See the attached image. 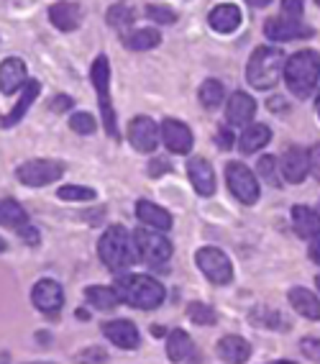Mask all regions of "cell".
Here are the masks:
<instances>
[{"label":"cell","instance_id":"1","mask_svg":"<svg viewBox=\"0 0 320 364\" xmlns=\"http://www.w3.org/2000/svg\"><path fill=\"white\" fill-rule=\"evenodd\" d=\"M98 254H100V259H103V264L116 274L126 272L128 267H133L138 262L133 236L128 234L123 226H111L100 236Z\"/></svg>","mask_w":320,"mask_h":364},{"label":"cell","instance_id":"2","mask_svg":"<svg viewBox=\"0 0 320 364\" xmlns=\"http://www.w3.org/2000/svg\"><path fill=\"white\" fill-rule=\"evenodd\" d=\"M116 290L123 303L138 308V311H154L167 298L162 282L149 274H123V277H118Z\"/></svg>","mask_w":320,"mask_h":364},{"label":"cell","instance_id":"3","mask_svg":"<svg viewBox=\"0 0 320 364\" xmlns=\"http://www.w3.org/2000/svg\"><path fill=\"white\" fill-rule=\"evenodd\" d=\"M320 80V54L318 52H297L285 65V82L294 98H310Z\"/></svg>","mask_w":320,"mask_h":364},{"label":"cell","instance_id":"4","mask_svg":"<svg viewBox=\"0 0 320 364\" xmlns=\"http://www.w3.org/2000/svg\"><path fill=\"white\" fill-rule=\"evenodd\" d=\"M285 54L275 46H259L246 65V80L254 90H269L275 87L280 75L285 72Z\"/></svg>","mask_w":320,"mask_h":364},{"label":"cell","instance_id":"5","mask_svg":"<svg viewBox=\"0 0 320 364\" xmlns=\"http://www.w3.org/2000/svg\"><path fill=\"white\" fill-rule=\"evenodd\" d=\"M90 80L95 85V90H98V103H100V111H103L105 131H108V136L118 139L116 111H113V103H111V65H108V57H98L92 62Z\"/></svg>","mask_w":320,"mask_h":364},{"label":"cell","instance_id":"6","mask_svg":"<svg viewBox=\"0 0 320 364\" xmlns=\"http://www.w3.org/2000/svg\"><path fill=\"white\" fill-rule=\"evenodd\" d=\"M133 244H136L138 259L151 267H162L164 262H170L172 254H175L172 241L167 239V236L157 234L154 228H136V231H133Z\"/></svg>","mask_w":320,"mask_h":364},{"label":"cell","instance_id":"7","mask_svg":"<svg viewBox=\"0 0 320 364\" xmlns=\"http://www.w3.org/2000/svg\"><path fill=\"white\" fill-rule=\"evenodd\" d=\"M65 175V164L59 159H28L16 169V177H18L21 185H28V188H44V185H52L59 177Z\"/></svg>","mask_w":320,"mask_h":364},{"label":"cell","instance_id":"8","mask_svg":"<svg viewBox=\"0 0 320 364\" xmlns=\"http://www.w3.org/2000/svg\"><path fill=\"white\" fill-rule=\"evenodd\" d=\"M195 262H197V267H200V272H203L213 285H228V282L233 280V264H231V259L221 249H216V247L197 249Z\"/></svg>","mask_w":320,"mask_h":364},{"label":"cell","instance_id":"9","mask_svg":"<svg viewBox=\"0 0 320 364\" xmlns=\"http://www.w3.org/2000/svg\"><path fill=\"white\" fill-rule=\"evenodd\" d=\"M226 180H228V190L236 196V200H241L243 205H254L259 200V180L246 164L231 162L226 167Z\"/></svg>","mask_w":320,"mask_h":364},{"label":"cell","instance_id":"10","mask_svg":"<svg viewBox=\"0 0 320 364\" xmlns=\"http://www.w3.org/2000/svg\"><path fill=\"white\" fill-rule=\"evenodd\" d=\"M264 33L272 41H292V39H310L313 28L302 23L300 18H289V16H277L264 23Z\"/></svg>","mask_w":320,"mask_h":364},{"label":"cell","instance_id":"11","mask_svg":"<svg viewBox=\"0 0 320 364\" xmlns=\"http://www.w3.org/2000/svg\"><path fill=\"white\" fill-rule=\"evenodd\" d=\"M31 303L46 316H57L65 303V290L57 280H39L31 290Z\"/></svg>","mask_w":320,"mask_h":364},{"label":"cell","instance_id":"12","mask_svg":"<svg viewBox=\"0 0 320 364\" xmlns=\"http://www.w3.org/2000/svg\"><path fill=\"white\" fill-rule=\"evenodd\" d=\"M100 331H103V336L111 341V344H116L118 349H138V344H141V336H138V328L131 323V321L126 318H116V321H105L103 326H100Z\"/></svg>","mask_w":320,"mask_h":364},{"label":"cell","instance_id":"13","mask_svg":"<svg viewBox=\"0 0 320 364\" xmlns=\"http://www.w3.org/2000/svg\"><path fill=\"white\" fill-rule=\"evenodd\" d=\"M128 141L133 144V149L149 154L159 144V126L149 116H136L128 126Z\"/></svg>","mask_w":320,"mask_h":364},{"label":"cell","instance_id":"14","mask_svg":"<svg viewBox=\"0 0 320 364\" xmlns=\"http://www.w3.org/2000/svg\"><path fill=\"white\" fill-rule=\"evenodd\" d=\"M280 167H282L285 180L300 185L307 177V172H310V151H305L302 146H289V149L282 154Z\"/></svg>","mask_w":320,"mask_h":364},{"label":"cell","instance_id":"15","mask_svg":"<svg viewBox=\"0 0 320 364\" xmlns=\"http://www.w3.org/2000/svg\"><path fill=\"white\" fill-rule=\"evenodd\" d=\"M162 141L164 146L175 154H187L192 149V131L182 124V121H177V118H167L162 124Z\"/></svg>","mask_w":320,"mask_h":364},{"label":"cell","instance_id":"16","mask_svg":"<svg viewBox=\"0 0 320 364\" xmlns=\"http://www.w3.org/2000/svg\"><path fill=\"white\" fill-rule=\"evenodd\" d=\"M187 175L189 182H192V188H195L197 196H213L216 193V172L210 167L208 159L203 156H192L187 162Z\"/></svg>","mask_w":320,"mask_h":364},{"label":"cell","instance_id":"17","mask_svg":"<svg viewBox=\"0 0 320 364\" xmlns=\"http://www.w3.org/2000/svg\"><path fill=\"white\" fill-rule=\"evenodd\" d=\"M256 113V100L243 90H236L226 105V118L231 126H248Z\"/></svg>","mask_w":320,"mask_h":364},{"label":"cell","instance_id":"18","mask_svg":"<svg viewBox=\"0 0 320 364\" xmlns=\"http://www.w3.org/2000/svg\"><path fill=\"white\" fill-rule=\"evenodd\" d=\"M49 21L59 31H75L82 23V8L77 3H67V0H59L49 8Z\"/></svg>","mask_w":320,"mask_h":364},{"label":"cell","instance_id":"19","mask_svg":"<svg viewBox=\"0 0 320 364\" xmlns=\"http://www.w3.org/2000/svg\"><path fill=\"white\" fill-rule=\"evenodd\" d=\"M26 65L18 57H11L0 65V90L6 95H13L18 87H26Z\"/></svg>","mask_w":320,"mask_h":364},{"label":"cell","instance_id":"20","mask_svg":"<svg viewBox=\"0 0 320 364\" xmlns=\"http://www.w3.org/2000/svg\"><path fill=\"white\" fill-rule=\"evenodd\" d=\"M216 351L226 364H243L251 357V344L243 336H223Z\"/></svg>","mask_w":320,"mask_h":364},{"label":"cell","instance_id":"21","mask_svg":"<svg viewBox=\"0 0 320 364\" xmlns=\"http://www.w3.org/2000/svg\"><path fill=\"white\" fill-rule=\"evenodd\" d=\"M136 215H138V221H144L146 226L154 228V231H170L172 228L170 210H164L162 205H157V203H151V200H138Z\"/></svg>","mask_w":320,"mask_h":364},{"label":"cell","instance_id":"22","mask_svg":"<svg viewBox=\"0 0 320 364\" xmlns=\"http://www.w3.org/2000/svg\"><path fill=\"white\" fill-rule=\"evenodd\" d=\"M208 21L216 31L231 33L241 26V11H238V6H233V3H221V6H216L210 11Z\"/></svg>","mask_w":320,"mask_h":364},{"label":"cell","instance_id":"23","mask_svg":"<svg viewBox=\"0 0 320 364\" xmlns=\"http://www.w3.org/2000/svg\"><path fill=\"white\" fill-rule=\"evenodd\" d=\"M292 226L302 239H318L320 236V213H315L307 205H294L292 208Z\"/></svg>","mask_w":320,"mask_h":364},{"label":"cell","instance_id":"24","mask_svg":"<svg viewBox=\"0 0 320 364\" xmlns=\"http://www.w3.org/2000/svg\"><path fill=\"white\" fill-rule=\"evenodd\" d=\"M39 92H41V85L36 82V80H28L26 82V87H23V95L18 98V103L13 105V111L8 113L3 121H0V126L3 129H11V126H16L21 121V118L26 116V111L33 105V100L39 98Z\"/></svg>","mask_w":320,"mask_h":364},{"label":"cell","instance_id":"25","mask_svg":"<svg viewBox=\"0 0 320 364\" xmlns=\"http://www.w3.org/2000/svg\"><path fill=\"white\" fill-rule=\"evenodd\" d=\"M269 139H272V131H269V126L264 124H251L243 129L241 139H238V149L243 151V154H254V151L264 149L269 144Z\"/></svg>","mask_w":320,"mask_h":364},{"label":"cell","instance_id":"26","mask_svg":"<svg viewBox=\"0 0 320 364\" xmlns=\"http://www.w3.org/2000/svg\"><path fill=\"white\" fill-rule=\"evenodd\" d=\"M289 303H292V308L300 316H305V318L310 321H320V300L315 298L310 290H305V287H292L289 290Z\"/></svg>","mask_w":320,"mask_h":364},{"label":"cell","instance_id":"27","mask_svg":"<svg viewBox=\"0 0 320 364\" xmlns=\"http://www.w3.org/2000/svg\"><path fill=\"white\" fill-rule=\"evenodd\" d=\"M85 298H87V303H90L92 308H98V311H113V308H118L123 303L116 287H103V285L87 287Z\"/></svg>","mask_w":320,"mask_h":364},{"label":"cell","instance_id":"28","mask_svg":"<svg viewBox=\"0 0 320 364\" xmlns=\"http://www.w3.org/2000/svg\"><path fill=\"white\" fill-rule=\"evenodd\" d=\"M0 223L18 231V228L28 226V215H26V210H23V205H21L18 200H13V198H6V200H0Z\"/></svg>","mask_w":320,"mask_h":364},{"label":"cell","instance_id":"29","mask_svg":"<svg viewBox=\"0 0 320 364\" xmlns=\"http://www.w3.org/2000/svg\"><path fill=\"white\" fill-rule=\"evenodd\" d=\"M159 44H162V33L154 31V28H138V31L123 36V46L133 49V52H149Z\"/></svg>","mask_w":320,"mask_h":364},{"label":"cell","instance_id":"30","mask_svg":"<svg viewBox=\"0 0 320 364\" xmlns=\"http://www.w3.org/2000/svg\"><path fill=\"white\" fill-rule=\"evenodd\" d=\"M192 349H195V344H192V338H189L182 328H175V331L170 333V338H167V357L175 364L184 362V359L192 354Z\"/></svg>","mask_w":320,"mask_h":364},{"label":"cell","instance_id":"31","mask_svg":"<svg viewBox=\"0 0 320 364\" xmlns=\"http://www.w3.org/2000/svg\"><path fill=\"white\" fill-rule=\"evenodd\" d=\"M197 98H200V103L205 105V108H218V105L223 103V98H226V90H223V85L218 82V80H205L203 85H200V92H197Z\"/></svg>","mask_w":320,"mask_h":364},{"label":"cell","instance_id":"32","mask_svg":"<svg viewBox=\"0 0 320 364\" xmlns=\"http://www.w3.org/2000/svg\"><path fill=\"white\" fill-rule=\"evenodd\" d=\"M187 316L192 323L197 326H216L218 323V313L208 306V303H189L187 306Z\"/></svg>","mask_w":320,"mask_h":364},{"label":"cell","instance_id":"33","mask_svg":"<svg viewBox=\"0 0 320 364\" xmlns=\"http://www.w3.org/2000/svg\"><path fill=\"white\" fill-rule=\"evenodd\" d=\"M133 6H128V3H118V6H113L111 11H108V23H111L113 28H118V31H123L126 26H131L133 23Z\"/></svg>","mask_w":320,"mask_h":364},{"label":"cell","instance_id":"34","mask_svg":"<svg viewBox=\"0 0 320 364\" xmlns=\"http://www.w3.org/2000/svg\"><path fill=\"white\" fill-rule=\"evenodd\" d=\"M251 321H254V326H264V328H282V331H287V318L282 316V313H275V311H264V308H259V311L251 313Z\"/></svg>","mask_w":320,"mask_h":364},{"label":"cell","instance_id":"35","mask_svg":"<svg viewBox=\"0 0 320 364\" xmlns=\"http://www.w3.org/2000/svg\"><path fill=\"white\" fill-rule=\"evenodd\" d=\"M256 172H259V177L262 180H267L272 188H280V172H277V156H262L259 159V164H256Z\"/></svg>","mask_w":320,"mask_h":364},{"label":"cell","instance_id":"36","mask_svg":"<svg viewBox=\"0 0 320 364\" xmlns=\"http://www.w3.org/2000/svg\"><path fill=\"white\" fill-rule=\"evenodd\" d=\"M95 190L92 188H79V185H65L59 188V198L62 200H72V203H85V200H95Z\"/></svg>","mask_w":320,"mask_h":364},{"label":"cell","instance_id":"37","mask_svg":"<svg viewBox=\"0 0 320 364\" xmlns=\"http://www.w3.org/2000/svg\"><path fill=\"white\" fill-rule=\"evenodd\" d=\"M70 129L75 131V134H92L95 131V118L90 116V113H75L72 118H70Z\"/></svg>","mask_w":320,"mask_h":364},{"label":"cell","instance_id":"38","mask_svg":"<svg viewBox=\"0 0 320 364\" xmlns=\"http://www.w3.org/2000/svg\"><path fill=\"white\" fill-rule=\"evenodd\" d=\"M146 16L157 23H175L177 21V14L167 6H146Z\"/></svg>","mask_w":320,"mask_h":364},{"label":"cell","instance_id":"39","mask_svg":"<svg viewBox=\"0 0 320 364\" xmlns=\"http://www.w3.org/2000/svg\"><path fill=\"white\" fill-rule=\"evenodd\" d=\"M105 359H108V354L103 349H98V346H90L87 351L77 354V364H103Z\"/></svg>","mask_w":320,"mask_h":364},{"label":"cell","instance_id":"40","mask_svg":"<svg viewBox=\"0 0 320 364\" xmlns=\"http://www.w3.org/2000/svg\"><path fill=\"white\" fill-rule=\"evenodd\" d=\"M300 349L307 359H313V362H320V338L315 336H305L300 341Z\"/></svg>","mask_w":320,"mask_h":364},{"label":"cell","instance_id":"41","mask_svg":"<svg viewBox=\"0 0 320 364\" xmlns=\"http://www.w3.org/2000/svg\"><path fill=\"white\" fill-rule=\"evenodd\" d=\"M282 11H285L289 18H300L302 16V0H282Z\"/></svg>","mask_w":320,"mask_h":364},{"label":"cell","instance_id":"42","mask_svg":"<svg viewBox=\"0 0 320 364\" xmlns=\"http://www.w3.org/2000/svg\"><path fill=\"white\" fill-rule=\"evenodd\" d=\"M18 234H21V239L26 241V244H31V247H39V241H41V236H39V231L33 226H23V228H18Z\"/></svg>","mask_w":320,"mask_h":364},{"label":"cell","instance_id":"43","mask_svg":"<svg viewBox=\"0 0 320 364\" xmlns=\"http://www.w3.org/2000/svg\"><path fill=\"white\" fill-rule=\"evenodd\" d=\"M310 172L320 182V144H315L313 149H310Z\"/></svg>","mask_w":320,"mask_h":364},{"label":"cell","instance_id":"44","mask_svg":"<svg viewBox=\"0 0 320 364\" xmlns=\"http://www.w3.org/2000/svg\"><path fill=\"white\" fill-rule=\"evenodd\" d=\"M218 146H221V149H231V146H233V134H231L228 129L218 131Z\"/></svg>","mask_w":320,"mask_h":364},{"label":"cell","instance_id":"45","mask_svg":"<svg viewBox=\"0 0 320 364\" xmlns=\"http://www.w3.org/2000/svg\"><path fill=\"white\" fill-rule=\"evenodd\" d=\"M72 103L75 100L70 98V95H57V100L52 103V111H67V108H72Z\"/></svg>","mask_w":320,"mask_h":364},{"label":"cell","instance_id":"46","mask_svg":"<svg viewBox=\"0 0 320 364\" xmlns=\"http://www.w3.org/2000/svg\"><path fill=\"white\" fill-rule=\"evenodd\" d=\"M164 169H172L170 162H167V159H154V162H151V167H149V172H151V175H159V172H164Z\"/></svg>","mask_w":320,"mask_h":364},{"label":"cell","instance_id":"47","mask_svg":"<svg viewBox=\"0 0 320 364\" xmlns=\"http://www.w3.org/2000/svg\"><path fill=\"white\" fill-rule=\"evenodd\" d=\"M307 254H310V259H313L315 264H320V239L310 244V249H307Z\"/></svg>","mask_w":320,"mask_h":364},{"label":"cell","instance_id":"48","mask_svg":"<svg viewBox=\"0 0 320 364\" xmlns=\"http://www.w3.org/2000/svg\"><path fill=\"white\" fill-rule=\"evenodd\" d=\"M248 3H251L254 8H264V6H269L272 0H248Z\"/></svg>","mask_w":320,"mask_h":364},{"label":"cell","instance_id":"49","mask_svg":"<svg viewBox=\"0 0 320 364\" xmlns=\"http://www.w3.org/2000/svg\"><path fill=\"white\" fill-rule=\"evenodd\" d=\"M0 364H11V357H8V354H0Z\"/></svg>","mask_w":320,"mask_h":364},{"label":"cell","instance_id":"50","mask_svg":"<svg viewBox=\"0 0 320 364\" xmlns=\"http://www.w3.org/2000/svg\"><path fill=\"white\" fill-rule=\"evenodd\" d=\"M269 364H294V362H289V359H280V362H269Z\"/></svg>","mask_w":320,"mask_h":364},{"label":"cell","instance_id":"51","mask_svg":"<svg viewBox=\"0 0 320 364\" xmlns=\"http://www.w3.org/2000/svg\"><path fill=\"white\" fill-rule=\"evenodd\" d=\"M3 252H6V241L0 239V254H3Z\"/></svg>","mask_w":320,"mask_h":364},{"label":"cell","instance_id":"52","mask_svg":"<svg viewBox=\"0 0 320 364\" xmlns=\"http://www.w3.org/2000/svg\"><path fill=\"white\" fill-rule=\"evenodd\" d=\"M315 282H318V290H320V274H318V280H315Z\"/></svg>","mask_w":320,"mask_h":364},{"label":"cell","instance_id":"53","mask_svg":"<svg viewBox=\"0 0 320 364\" xmlns=\"http://www.w3.org/2000/svg\"><path fill=\"white\" fill-rule=\"evenodd\" d=\"M36 364H52V362H36Z\"/></svg>","mask_w":320,"mask_h":364},{"label":"cell","instance_id":"54","mask_svg":"<svg viewBox=\"0 0 320 364\" xmlns=\"http://www.w3.org/2000/svg\"><path fill=\"white\" fill-rule=\"evenodd\" d=\"M318 105H320V92H318Z\"/></svg>","mask_w":320,"mask_h":364},{"label":"cell","instance_id":"55","mask_svg":"<svg viewBox=\"0 0 320 364\" xmlns=\"http://www.w3.org/2000/svg\"><path fill=\"white\" fill-rule=\"evenodd\" d=\"M315 3H318V6H320V0H315Z\"/></svg>","mask_w":320,"mask_h":364},{"label":"cell","instance_id":"56","mask_svg":"<svg viewBox=\"0 0 320 364\" xmlns=\"http://www.w3.org/2000/svg\"><path fill=\"white\" fill-rule=\"evenodd\" d=\"M318 111H320V105H318Z\"/></svg>","mask_w":320,"mask_h":364}]
</instances>
